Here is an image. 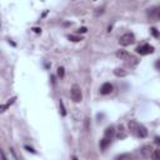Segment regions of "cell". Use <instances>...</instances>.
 Returning <instances> with one entry per match:
<instances>
[{"mask_svg": "<svg viewBox=\"0 0 160 160\" xmlns=\"http://www.w3.org/2000/svg\"><path fill=\"white\" fill-rule=\"evenodd\" d=\"M128 126H129V130L133 135H135L138 138H146L148 136V130L143 124H140L135 120H130L128 123Z\"/></svg>", "mask_w": 160, "mask_h": 160, "instance_id": "cell-1", "label": "cell"}, {"mask_svg": "<svg viewBox=\"0 0 160 160\" xmlns=\"http://www.w3.org/2000/svg\"><path fill=\"white\" fill-rule=\"evenodd\" d=\"M135 41V36L133 33H125L124 35L120 36L119 39V44L121 46H128V45H131Z\"/></svg>", "mask_w": 160, "mask_h": 160, "instance_id": "cell-2", "label": "cell"}, {"mask_svg": "<svg viewBox=\"0 0 160 160\" xmlns=\"http://www.w3.org/2000/svg\"><path fill=\"white\" fill-rule=\"evenodd\" d=\"M70 95L74 103H80L83 99V94H82V89H80L78 85H74L70 90Z\"/></svg>", "mask_w": 160, "mask_h": 160, "instance_id": "cell-3", "label": "cell"}, {"mask_svg": "<svg viewBox=\"0 0 160 160\" xmlns=\"http://www.w3.org/2000/svg\"><path fill=\"white\" fill-rule=\"evenodd\" d=\"M136 53L140 54V55H149V54H153V53H154V46L150 45V44L139 45V46L136 48Z\"/></svg>", "mask_w": 160, "mask_h": 160, "instance_id": "cell-4", "label": "cell"}, {"mask_svg": "<svg viewBox=\"0 0 160 160\" xmlns=\"http://www.w3.org/2000/svg\"><path fill=\"white\" fill-rule=\"evenodd\" d=\"M148 16L150 19H154V20H160V5L149 9L148 10Z\"/></svg>", "mask_w": 160, "mask_h": 160, "instance_id": "cell-5", "label": "cell"}, {"mask_svg": "<svg viewBox=\"0 0 160 160\" xmlns=\"http://www.w3.org/2000/svg\"><path fill=\"white\" fill-rule=\"evenodd\" d=\"M116 56L120 59V60H125V61H128V60H133V59H135L134 56H131L130 55V53H128L126 50H118L116 51Z\"/></svg>", "mask_w": 160, "mask_h": 160, "instance_id": "cell-6", "label": "cell"}, {"mask_svg": "<svg viewBox=\"0 0 160 160\" xmlns=\"http://www.w3.org/2000/svg\"><path fill=\"white\" fill-rule=\"evenodd\" d=\"M111 92H113V85L110 83H104L100 88V94H103V95H108Z\"/></svg>", "mask_w": 160, "mask_h": 160, "instance_id": "cell-7", "label": "cell"}, {"mask_svg": "<svg viewBox=\"0 0 160 160\" xmlns=\"http://www.w3.org/2000/svg\"><path fill=\"white\" fill-rule=\"evenodd\" d=\"M114 134H115V129H114V126H108V128L105 129V131H104V136H103V138L111 140V139H113V136H114Z\"/></svg>", "mask_w": 160, "mask_h": 160, "instance_id": "cell-8", "label": "cell"}, {"mask_svg": "<svg viewBox=\"0 0 160 160\" xmlns=\"http://www.w3.org/2000/svg\"><path fill=\"white\" fill-rule=\"evenodd\" d=\"M141 153H143V155H144L145 158H149V156L153 154V149H151V146L146 145V146H144V148H143Z\"/></svg>", "mask_w": 160, "mask_h": 160, "instance_id": "cell-9", "label": "cell"}, {"mask_svg": "<svg viewBox=\"0 0 160 160\" xmlns=\"http://www.w3.org/2000/svg\"><path fill=\"white\" fill-rule=\"evenodd\" d=\"M118 138H119L120 140H121V139H124V138H126V131H125V129H124V126H123V125H120V126H119Z\"/></svg>", "mask_w": 160, "mask_h": 160, "instance_id": "cell-10", "label": "cell"}, {"mask_svg": "<svg viewBox=\"0 0 160 160\" xmlns=\"http://www.w3.org/2000/svg\"><path fill=\"white\" fill-rule=\"evenodd\" d=\"M115 160H133V156L130 154H120L115 158Z\"/></svg>", "mask_w": 160, "mask_h": 160, "instance_id": "cell-11", "label": "cell"}, {"mask_svg": "<svg viewBox=\"0 0 160 160\" xmlns=\"http://www.w3.org/2000/svg\"><path fill=\"white\" fill-rule=\"evenodd\" d=\"M15 99H16V98H13V99H10V100H9L7 104L2 105V109H0V111H2V113H4V111H5V110H7V109H8V108H9V106H10V105H12V104L15 101Z\"/></svg>", "mask_w": 160, "mask_h": 160, "instance_id": "cell-12", "label": "cell"}, {"mask_svg": "<svg viewBox=\"0 0 160 160\" xmlns=\"http://www.w3.org/2000/svg\"><path fill=\"white\" fill-rule=\"evenodd\" d=\"M151 159H153V160H160V149L153 150V154H151Z\"/></svg>", "mask_w": 160, "mask_h": 160, "instance_id": "cell-13", "label": "cell"}, {"mask_svg": "<svg viewBox=\"0 0 160 160\" xmlns=\"http://www.w3.org/2000/svg\"><path fill=\"white\" fill-rule=\"evenodd\" d=\"M114 74L116 75V76H125L126 75V71H124V69H115L114 70Z\"/></svg>", "mask_w": 160, "mask_h": 160, "instance_id": "cell-14", "label": "cell"}, {"mask_svg": "<svg viewBox=\"0 0 160 160\" xmlns=\"http://www.w3.org/2000/svg\"><path fill=\"white\" fill-rule=\"evenodd\" d=\"M68 39H69L70 41H74V43H78V41H80V40H82V38L75 36V35H69V36H68Z\"/></svg>", "mask_w": 160, "mask_h": 160, "instance_id": "cell-15", "label": "cell"}, {"mask_svg": "<svg viewBox=\"0 0 160 160\" xmlns=\"http://www.w3.org/2000/svg\"><path fill=\"white\" fill-rule=\"evenodd\" d=\"M150 31H151V34H153L155 38H159V36H160V33L158 31V29H155V28H151V29H150Z\"/></svg>", "mask_w": 160, "mask_h": 160, "instance_id": "cell-16", "label": "cell"}, {"mask_svg": "<svg viewBox=\"0 0 160 160\" xmlns=\"http://www.w3.org/2000/svg\"><path fill=\"white\" fill-rule=\"evenodd\" d=\"M58 75L60 76V78H64V75H65V70H64V68H58Z\"/></svg>", "mask_w": 160, "mask_h": 160, "instance_id": "cell-17", "label": "cell"}, {"mask_svg": "<svg viewBox=\"0 0 160 160\" xmlns=\"http://www.w3.org/2000/svg\"><path fill=\"white\" fill-rule=\"evenodd\" d=\"M60 110H61V115L65 116V115H66V111H65V108H64V104H63L61 100H60Z\"/></svg>", "mask_w": 160, "mask_h": 160, "instance_id": "cell-18", "label": "cell"}, {"mask_svg": "<svg viewBox=\"0 0 160 160\" xmlns=\"http://www.w3.org/2000/svg\"><path fill=\"white\" fill-rule=\"evenodd\" d=\"M155 69L160 71V59H158V60L155 61Z\"/></svg>", "mask_w": 160, "mask_h": 160, "instance_id": "cell-19", "label": "cell"}, {"mask_svg": "<svg viewBox=\"0 0 160 160\" xmlns=\"http://www.w3.org/2000/svg\"><path fill=\"white\" fill-rule=\"evenodd\" d=\"M25 149H26L28 151H30V153H33V154H35V150H34L33 148H30V146H28V145H25Z\"/></svg>", "mask_w": 160, "mask_h": 160, "instance_id": "cell-20", "label": "cell"}, {"mask_svg": "<svg viewBox=\"0 0 160 160\" xmlns=\"http://www.w3.org/2000/svg\"><path fill=\"white\" fill-rule=\"evenodd\" d=\"M87 31H88L87 28H80V29L78 30V33H87Z\"/></svg>", "mask_w": 160, "mask_h": 160, "instance_id": "cell-21", "label": "cell"}, {"mask_svg": "<svg viewBox=\"0 0 160 160\" xmlns=\"http://www.w3.org/2000/svg\"><path fill=\"white\" fill-rule=\"evenodd\" d=\"M155 144H158V145L160 146V136H156V138H155Z\"/></svg>", "mask_w": 160, "mask_h": 160, "instance_id": "cell-22", "label": "cell"}, {"mask_svg": "<svg viewBox=\"0 0 160 160\" xmlns=\"http://www.w3.org/2000/svg\"><path fill=\"white\" fill-rule=\"evenodd\" d=\"M33 30H34V31H35L36 34H39V33H41V29H40V28H34Z\"/></svg>", "mask_w": 160, "mask_h": 160, "instance_id": "cell-23", "label": "cell"}, {"mask_svg": "<svg viewBox=\"0 0 160 160\" xmlns=\"http://www.w3.org/2000/svg\"><path fill=\"white\" fill-rule=\"evenodd\" d=\"M2 158H3V160H7V158H5V154H4V153H2Z\"/></svg>", "mask_w": 160, "mask_h": 160, "instance_id": "cell-24", "label": "cell"}, {"mask_svg": "<svg viewBox=\"0 0 160 160\" xmlns=\"http://www.w3.org/2000/svg\"><path fill=\"white\" fill-rule=\"evenodd\" d=\"M73 160H78V159H76V158H73Z\"/></svg>", "mask_w": 160, "mask_h": 160, "instance_id": "cell-25", "label": "cell"}]
</instances>
